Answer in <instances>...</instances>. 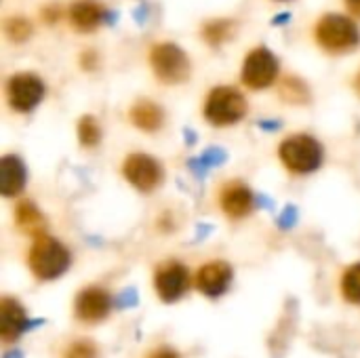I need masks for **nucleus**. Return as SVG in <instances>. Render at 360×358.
Wrapping results in <instances>:
<instances>
[{
    "label": "nucleus",
    "mask_w": 360,
    "mask_h": 358,
    "mask_svg": "<svg viewBox=\"0 0 360 358\" xmlns=\"http://www.w3.org/2000/svg\"><path fill=\"white\" fill-rule=\"evenodd\" d=\"M70 251L51 236H38L27 253V266L38 281H55L70 268Z\"/></svg>",
    "instance_id": "1"
},
{
    "label": "nucleus",
    "mask_w": 360,
    "mask_h": 358,
    "mask_svg": "<svg viewBox=\"0 0 360 358\" xmlns=\"http://www.w3.org/2000/svg\"><path fill=\"white\" fill-rule=\"evenodd\" d=\"M281 160L293 173H312L323 162V148L310 135H293L281 143Z\"/></svg>",
    "instance_id": "2"
},
{
    "label": "nucleus",
    "mask_w": 360,
    "mask_h": 358,
    "mask_svg": "<svg viewBox=\"0 0 360 358\" xmlns=\"http://www.w3.org/2000/svg\"><path fill=\"white\" fill-rule=\"evenodd\" d=\"M247 112L245 97L230 87H217L205 101V118L215 127H228L238 122Z\"/></svg>",
    "instance_id": "3"
},
{
    "label": "nucleus",
    "mask_w": 360,
    "mask_h": 358,
    "mask_svg": "<svg viewBox=\"0 0 360 358\" xmlns=\"http://www.w3.org/2000/svg\"><path fill=\"white\" fill-rule=\"evenodd\" d=\"M359 27L352 19L342 15H325L316 23V42L331 53L350 51L359 44Z\"/></svg>",
    "instance_id": "4"
},
{
    "label": "nucleus",
    "mask_w": 360,
    "mask_h": 358,
    "mask_svg": "<svg viewBox=\"0 0 360 358\" xmlns=\"http://www.w3.org/2000/svg\"><path fill=\"white\" fill-rule=\"evenodd\" d=\"M150 63H152V70L154 74L167 82V84H177V82H184L190 74V61H188V55L171 44V42H162V44H156L152 51H150Z\"/></svg>",
    "instance_id": "5"
},
{
    "label": "nucleus",
    "mask_w": 360,
    "mask_h": 358,
    "mask_svg": "<svg viewBox=\"0 0 360 358\" xmlns=\"http://www.w3.org/2000/svg\"><path fill=\"white\" fill-rule=\"evenodd\" d=\"M154 289L165 304L181 300L190 289L188 268L179 262H165L154 272Z\"/></svg>",
    "instance_id": "6"
},
{
    "label": "nucleus",
    "mask_w": 360,
    "mask_h": 358,
    "mask_svg": "<svg viewBox=\"0 0 360 358\" xmlns=\"http://www.w3.org/2000/svg\"><path fill=\"white\" fill-rule=\"evenodd\" d=\"M278 74V61L268 49H253L243 65V82L251 89H266Z\"/></svg>",
    "instance_id": "7"
},
{
    "label": "nucleus",
    "mask_w": 360,
    "mask_h": 358,
    "mask_svg": "<svg viewBox=\"0 0 360 358\" xmlns=\"http://www.w3.org/2000/svg\"><path fill=\"white\" fill-rule=\"evenodd\" d=\"M6 95L15 112H30L40 103L44 95V84L34 74H15L6 84Z\"/></svg>",
    "instance_id": "8"
},
{
    "label": "nucleus",
    "mask_w": 360,
    "mask_h": 358,
    "mask_svg": "<svg viewBox=\"0 0 360 358\" xmlns=\"http://www.w3.org/2000/svg\"><path fill=\"white\" fill-rule=\"evenodd\" d=\"M112 310V298L101 287H86L74 300V314L80 323L97 325L108 319Z\"/></svg>",
    "instance_id": "9"
},
{
    "label": "nucleus",
    "mask_w": 360,
    "mask_h": 358,
    "mask_svg": "<svg viewBox=\"0 0 360 358\" xmlns=\"http://www.w3.org/2000/svg\"><path fill=\"white\" fill-rule=\"evenodd\" d=\"M122 173L124 177L131 181V186H135L137 190L141 192H150V190H156L160 179H162V169L160 165L146 156V154H131L127 160H124V167H122Z\"/></svg>",
    "instance_id": "10"
},
{
    "label": "nucleus",
    "mask_w": 360,
    "mask_h": 358,
    "mask_svg": "<svg viewBox=\"0 0 360 358\" xmlns=\"http://www.w3.org/2000/svg\"><path fill=\"white\" fill-rule=\"evenodd\" d=\"M232 276H234V272H232L230 264H226V262H209L202 268H198V272H196V289L202 295H207L211 300H217L230 289Z\"/></svg>",
    "instance_id": "11"
},
{
    "label": "nucleus",
    "mask_w": 360,
    "mask_h": 358,
    "mask_svg": "<svg viewBox=\"0 0 360 358\" xmlns=\"http://www.w3.org/2000/svg\"><path fill=\"white\" fill-rule=\"evenodd\" d=\"M25 331H30V321H27L25 308L13 298H2V302H0V338H2V344H15Z\"/></svg>",
    "instance_id": "12"
},
{
    "label": "nucleus",
    "mask_w": 360,
    "mask_h": 358,
    "mask_svg": "<svg viewBox=\"0 0 360 358\" xmlns=\"http://www.w3.org/2000/svg\"><path fill=\"white\" fill-rule=\"evenodd\" d=\"M221 209L228 217L232 219H240L247 217L253 209V194L251 190L240 184V181H232L224 188L221 192Z\"/></svg>",
    "instance_id": "13"
},
{
    "label": "nucleus",
    "mask_w": 360,
    "mask_h": 358,
    "mask_svg": "<svg viewBox=\"0 0 360 358\" xmlns=\"http://www.w3.org/2000/svg\"><path fill=\"white\" fill-rule=\"evenodd\" d=\"M103 21V8L95 0H78L70 8V23L78 32H91Z\"/></svg>",
    "instance_id": "14"
},
{
    "label": "nucleus",
    "mask_w": 360,
    "mask_h": 358,
    "mask_svg": "<svg viewBox=\"0 0 360 358\" xmlns=\"http://www.w3.org/2000/svg\"><path fill=\"white\" fill-rule=\"evenodd\" d=\"M15 222L19 226V230L23 234H30L34 238L42 236L44 234V228H46V222L42 217V213L27 200L19 203L17 209H15Z\"/></svg>",
    "instance_id": "15"
},
{
    "label": "nucleus",
    "mask_w": 360,
    "mask_h": 358,
    "mask_svg": "<svg viewBox=\"0 0 360 358\" xmlns=\"http://www.w3.org/2000/svg\"><path fill=\"white\" fill-rule=\"evenodd\" d=\"M25 186V169L19 158L4 156L2 158V194L15 196Z\"/></svg>",
    "instance_id": "16"
},
{
    "label": "nucleus",
    "mask_w": 360,
    "mask_h": 358,
    "mask_svg": "<svg viewBox=\"0 0 360 358\" xmlns=\"http://www.w3.org/2000/svg\"><path fill=\"white\" fill-rule=\"evenodd\" d=\"M131 120L143 131H156L162 124V110L154 101H139L131 108Z\"/></svg>",
    "instance_id": "17"
},
{
    "label": "nucleus",
    "mask_w": 360,
    "mask_h": 358,
    "mask_svg": "<svg viewBox=\"0 0 360 358\" xmlns=\"http://www.w3.org/2000/svg\"><path fill=\"white\" fill-rule=\"evenodd\" d=\"M342 295L348 304L360 306V264L350 266L342 276Z\"/></svg>",
    "instance_id": "18"
},
{
    "label": "nucleus",
    "mask_w": 360,
    "mask_h": 358,
    "mask_svg": "<svg viewBox=\"0 0 360 358\" xmlns=\"http://www.w3.org/2000/svg\"><path fill=\"white\" fill-rule=\"evenodd\" d=\"M281 95L283 99L291 101V103H306L308 101V89L300 78H285L283 87H281Z\"/></svg>",
    "instance_id": "19"
},
{
    "label": "nucleus",
    "mask_w": 360,
    "mask_h": 358,
    "mask_svg": "<svg viewBox=\"0 0 360 358\" xmlns=\"http://www.w3.org/2000/svg\"><path fill=\"white\" fill-rule=\"evenodd\" d=\"M78 137H80V143L84 148H93L97 146L99 137H101V131H99V124L93 116H82L80 122H78Z\"/></svg>",
    "instance_id": "20"
},
{
    "label": "nucleus",
    "mask_w": 360,
    "mask_h": 358,
    "mask_svg": "<svg viewBox=\"0 0 360 358\" xmlns=\"http://www.w3.org/2000/svg\"><path fill=\"white\" fill-rule=\"evenodd\" d=\"M61 358H97V346L91 340H76L63 350Z\"/></svg>",
    "instance_id": "21"
},
{
    "label": "nucleus",
    "mask_w": 360,
    "mask_h": 358,
    "mask_svg": "<svg viewBox=\"0 0 360 358\" xmlns=\"http://www.w3.org/2000/svg\"><path fill=\"white\" fill-rule=\"evenodd\" d=\"M4 32H6V36H8L11 40L21 42V40H25V38L32 34V25H30V21L23 19V17H13V19L6 21Z\"/></svg>",
    "instance_id": "22"
},
{
    "label": "nucleus",
    "mask_w": 360,
    "mask_h": 358,
    "mask_svg": "<svg viewBox=\"0 0 360 358\" xmlns=\"http://www.w3.org/2000/svg\"><path fill=\"white\" fill-rule=\"evenodd\" d=\"M232 34V23L230 21H213L205 27V38L211 44H219L224 40H228Z\"/></svg>",
    "instance_id": "23"
},
{
    "label": "nucleus",
    "mask_w": 360,
    "mask_h": 358,
    "mask_svg": "<svg viewBox=\"0 0 360 358\" xmlns=\"http://www.w3.org/2000/svg\"><path fill=\"white\" fill-rule=\"evenodd\" d=\"M137 302H139V298H137V291L135 289H124L118 298H116V302H114V306L118 308V310H127V308H133V306H137Z\"/></svg>",
    "instance_id": "24"
},
{
    "label": "nucleus",
    "mask_w": 360,
    "mask_h": 358,
    "mask_svg": "<svg viewBox=\"0 0 360 358\" xmlns=\"http://www.w3.org/2000/svg\"><path fill=\"white\" fill-rule=\"evenodd\" d=\"M224 156H221V152H217V150H209L205 156H202V160L207 162V165H215V162H219Z\"/></svg>",
    "instance_id": "25"
},
{
    "label": "nucleus",
    "mask_w": 360,
    "mask_h": 358,
    "mask_svg": "<svg viewBox=\"0 0 360 358\" xmlns=\"http://www.w3.org/2000/svg\"><path fill=\"white\" fill-rule=\"evenodd\" d=\"M148 358H181L175 350H171V348H162V350H156L154 354H150Z\"/></svg>",
    "instance_id": "26"
},
{
    "label": "nucleus",
    "mask_w": 360,
    "mask_h": 358,
    "mask_svg": "<svg viewBox=\"0 0 360 358\" xmlns=\"http://www.w3.org/2000/svg\"><path fill=\"white\" fill-rule=\"evenodd\" d=\"M346 4H348V8H350L356 17H360V0H346Z\"/></svg>",
    "instance_id": "27"
},
{
    "label": "nucleus",
    "mask_w": 360,
    "mask_h": 358,
    "mask_svg": "<svg viewBox=\"0 0 360 358\" xmlns=\"http://www.w3.org/2000/svg\"><path fill=\"white\" fill-rule=\"evenodd\" d=\"M2 358H23V352L21 350H11V352H6Z\"/></svg>",
    "instance_id": "28"
},
{
    "label": "nucleus",
    "mask_w": 360,
    "mask_h": 358,
    "mask_svg": "<svg viewBox=\"0 0 360 358\" xmlns=\"http://www.w3.org/2000/svg\"><path fill=\"white\" fill-rule=\"evenodd\" d=\"M356 91L360 93V74H359V78H356Z\"/></svg>",
    "instance_id": "29"
}]
</instances>
